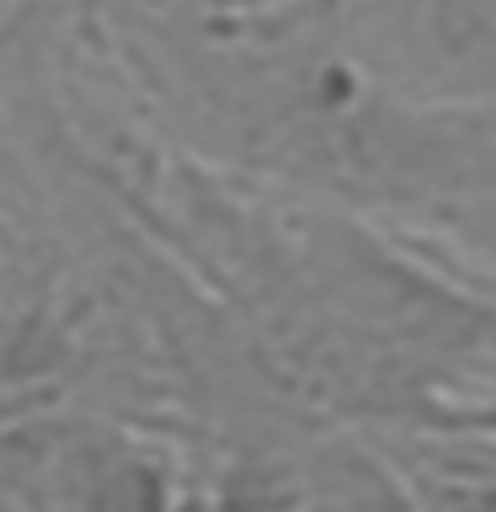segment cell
I'll return each instance as SVG.
<instances>
[{
	"instance_id": "cell-1",
	"label": "cell",
	"mask_w": 496,
	"mask_h": 512,
	"mask_svg": "<svg viewBox=\"0 0 496 512\" xmlns=\"http://www.w3.org/2000/svg\"><path fill=\"white\" fill-rule=\"evenodd\" d=\"M96 187L219 310L288 422L374 432L491 411V288L326 203L224 176L134 123Z\"/></svg>"
},
{
	"instance_id": "cell-2",
	"label": "cell",
	"mask_w": 496,
	"mask_h": 512,
	"mask_svg": "<svg viewBox=\"0 0 496 512\" xmlns=\"http://www.w3.org/2000/svg\"><path fill=\"white\" fill-rule=\"evenodd\" d=\"M0 512H198V464L139 422L43 400L0 416Z\"/></svg>"
},
{
	"instance_id": "cell-3",
	"label": "cell",
	"mask_w": 496,
	"mask_h": 512,
	"mask_svg": "<svg viewBox=\"0 0 496 512\" xmlns=\"http://www.w3.org/2000/svg\"><path fill=\"white\" fill-rule=\"evenodd\" d=\"M358 75L427 107H491L496 0H310Z\"/></svg>"
},
{
	"instance_id": "cell-4",
	"label": "cell",
	"mask_w": 496,
	"mask_h": 512,
	"mask_svg": "<svg viewBox=\"0 0 496 512\" xmlns=\"http://www.w3.org/2000/svg\"><path fill=\"white\" fill-rule=\"evenodd\" d=\"M198 512H416L363 432L278 422L198 464Z\"/></svg>"
},
{
	"instance_id": "cell-5",
	"label": "cell",
	"mask_w": 496,
	"mask_h": 512,
	"mask_svg": "<svg viewBox=\"0 0 496 512\" xmlns=\"http://www.w3.org/2000/svg\"><path fill=\"white\" fill-rule=\"evenodd\" d=\"M118 6L155 11V16H192V22H208V16H251V11H272V6H294V0H118Z\"/></svg>"
},
{
	"instance_id": "cell-6",
	"label": "cell",
	"mask_w": 496,
	"mask_h": 512,
	"mask_svg": "<svg viewBox=\"0 0 496 512\" xmlns=\"http://www.w3.org/2000/svg\"><path fill=\"white\" fill-rule=\"evenodd\" d=\"M32 6H38V0H0V32L16 27V22H22V16H27Z\"/></svg>"
}]
</instances>
